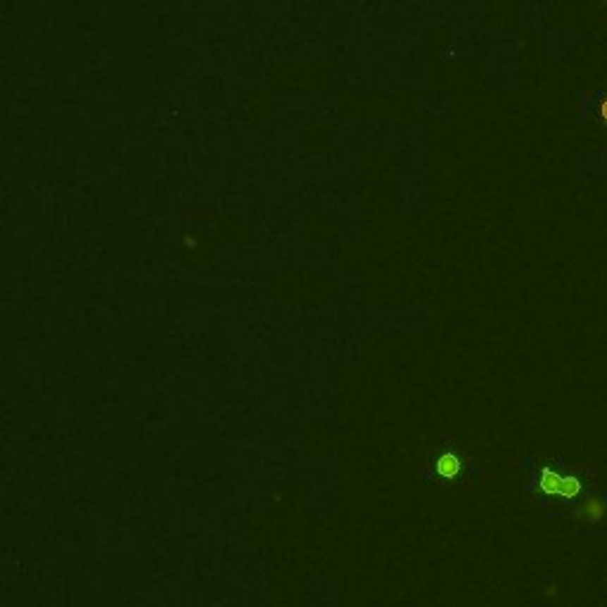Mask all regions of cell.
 I'll use <instances>...</instances> for the list:
<instances>
[{
	"label": "cell",
	"mask_w": 607,
	"mask_h": 607,
	"mask_svg": "<svg viewBox=\"0 0 607 607\" xmlns=\"http://www.w3.org/2000/svg\"><path fill=\"white\" fill-rule=\"evenodd\" d=\"M605 517H607V498L600 493L586 496V498H582L572 508V520L577 522L579 527H584V529L600 527L605 522Z\"/></svg>",
	"instance_id": "2"
},
{
	"label": "cell",
	"mask_w": 607,
	"mask_h": 607,
	"mask_svg": "<svg viewBox=\"0 0 607 607\" xmlns=\"http://www.w3.org/2000/svg\"><path fill=\"white\" fill-rule=\"evenodd\" d=\"M462 467H465L462 465V455L458 451H453V448H446V451L436 455V460H434V470L441 479H458L462 474Z\"/></svg>",
	"instance_id": "3"
},
{
	"label": "cell",
	"mask_w": 607,
	"mask_h": 607,
	"mask_svg": "<svg viewBox=\"0 0 607 607\" xmlns=\"http://www.w3.org/2000/svg\"><path fill=\"white\" fill-rule=\"evenodd\" d=\"M539 493L548 496V498H560V501H582L584 493V482L579 474L570 472V470H558V467H541L537 479H534Z\"/></svg>",
	"instance_id": "1"
},
{
	"label": "cell",
	"mask_w": 607,
	"mask_h": 607,
	"mask_svg": "<svg viewBox=\"0 0 607 607\" xmlns=\"http://www.w3.org/2000/svg\"><path fill=\"white\" fill-rule=\"evenodd\" d=\"M600 114H603V119L607 121V100H603V104H600Z\"/></svg>",
	"instance_id": "4"
}]
</instances>
